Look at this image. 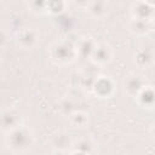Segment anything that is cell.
Wrapping results in <instances>:
<instances>
[{
    "mask_svg": "<svg viewBox=\"0 0 155 155\" xmlns=\"http://www.w3.org/2000/svg\"><path fill=\"white\" fill-rule=\"evenodd\" d=\"M90 59L96 64H105L113 61V50L107 44H96L90 54Z\"/></svg>",
    "mask_w": 155,
    "mask_h": 155,
    "instance_id": "cell-5",
    "label": "cell"
},
{
    "mask_svg": "<svg viewBox=\"0 0 155 155\" xmlns=\"http://www.w3.org/2000/svg\"><path fill=\"white\" fill-rule=\"evenodd\" d=\"M78 50L74 45L67 41L56 42L51 47V59L58 64H67L75 59Z\"/></svg>",
    "mask_w": 155,
    "mask_h": 155,
    "instance_id": "cell-2",
    "label": "cell"
},
{
    "mask_svg": "<svg viewBox=\"0 0 155 155\" xmlns=\"http://www.w3.org/2000/svg\"><path fill=\"white\" fill-rule=\"evenodd\" d=\"M130 12H131L132 21L151 23L154 17V5L144 1L133 2L130 8Z\"/></svg>",
    "mask_w": 155,
    "mask_h": 155,
    "instance_id": "cell-3",
    "label": "cell"
},
{
    "mask_svg": "<svg viewBox=\"0 0 155 155\" xmlns=\"http://www.w3.org/2000/svg\"><path fill=\"white\" fill-rule=\"evenodd\" d=\"M70 155H91V154H87V153H84V151H80V150H75Z\"/></svg>",
    "mask_w": 155,
    "mask_h": 155,
    "instance_id": "cell-9",
    "label": "cell"
},
{
    "mask_svg": "<svg viewBox=\"0 0 155 155\" xmlns=\"http://www.w3.org/2000/svg\"><path fill=\"white\" fill-rule=\"evenodd\" d=\"M33 136L25 128L17 127L7 133V145L13 153H24L31 148Z\"/></svg>",
    "mask_w": 155,
    "mask_h": 155,
    "instance_id": "cell-1",
    "label": "cell"
},
{
    "mask_svg": "<svg viewBox=\"0 0 155 155\" xmlns=\"http://www.w3.org/2000/svg\"><path fill=\"white\" fill-rule=\"evenodd\" d=\"M109 10V4L105 1H92L87 2V11L94 18H101L107 15Z\"/></svg>",
    "mask_w": 155,
    "mask_h": 155,
    "instance_id": "cell-8",
    "label": "cell"
},
{
    "mask_svg": "<svg viewBox=\"0 0 155 155\" xmlns=\"http://www.w3.org/2000/svg\"><path fill=\"white\" fill-rule=\"evenodd\" d=\"M92 90H93V93L99 98H109L113 96L115 91V85L109 76H99L94 81Z\"/></svg>",
    "mask_w": 155,
    "mask_h": 155,
    "instance_id": "cell-4",
    "label": "cell"
},
{
    "mask_svg": "<svg viewBox=\"0 0 155 155\" xmlns=\"http://www.w3.org/2000/svg\"><path fill=\"white\" fill-rule=\"evenodd\" d=\"M18 122H19L18 115H16V114H13L11 111H7V113H5V114H2L0 116V127L6 133H8L12 130L19 127L18 126Z\"/></svg>",
    "mask_w": 155,
    "mask_h": 155,
    "instance_id": "cell-7",
    "label": "cell"
},
{
    "mask_svg": "<svg viewBox=\"0 0 155 155\" xmlns=\"http://www.w3.org/2000/svg\"><path fill=\"white\" fill-rule=\"evenodd\" d=\"M17 40L22 47L33 48L39 41V33L33 28H25L18 34Z\"/></svg>",
    "mask_w": 155,
    "mask_h": 155,
    "instance_id": "cell-6",
    "label": "cell"
}]
</instances>
